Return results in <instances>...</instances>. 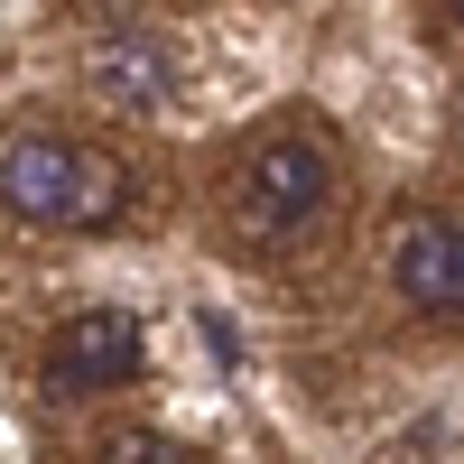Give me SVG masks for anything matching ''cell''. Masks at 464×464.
Masks as SVG:
<instances>
[{
	"label": "cell",
	"instance_id": "obj_1",
	"mask_svg": "<svg viewBox=\"0 0 464 464\" xmlns=\"http://www.w3.org/2000/svg\"><path fill=\"white\" fill-rule=\"evenodd\" d=\"M0 205L19 223H65V232H111L130 214V177L93 140L56 130H10L0 140Z\"/></svg>",
	"mask_w": 464,
	"mask_h": 464
},
{
	"label": "cell",
	"instance_id": "obj_2",
	"mask_svg": "<svg viewBox=\"0 0 464 464\" xmlns=\"http://www.w3.org/2000/svg\"><path fill=\"white\" fill-rule=\"evenodd\" d=\"M325 196H334V159L316 140L279 130V140H260L242 159V177H232V196H223V232L251 260H269V251H288L297 232L325 214Z\"/></svg>",
	"mask_w": 464,
	"mask_h": 464
},
{
	"label": "cell",
	"instance_id": "obj_3",
	"mask_svg": "<svg viewBox=\"0 0 464 464\" xmlns=\"http://www.w3.org/2000/svg\"><path fill=\"white\" fill-rule=\"evenodd\" d=\"M140 362H149V334L130 306H74V316H56L47 353H37V381L56 400H93V391L140 381Z\"/></svg>",
	"mask_w": 464,
	"mask_h": 464
},
{
	"label": "cell",
	"instance_id": "obj_4",
	"mask_svg": "<svg viewBox=\"0 0 464 464\" xmlns=\"http://www.w3.org/2000/svg\"><path fill=\"white\" fill-rule=\"evenodd\" d=\"M84 84H93V102H111V111H168V102H177V56H168L159 28L102 19V37L84 47Z\"/></svg>",
	"mask_w": 464,
	"mask_h": 464
},
{
	"label": "cell",
	"instance_id": "obj_5",
	"mask_svg": "<svg viewBox=\"0 0 464 464\" xmlns=\"http://www.w3.org/2000/svg\"><path fill=\"white\" fill-rule=\"evenodd\" d=\"M391 288L418 316H464V223L455 214H400L391 223Z\"/></svg>",
	"mask_w": 464,
	"mask_h": 464
},
{
	"label": "cell",
	"instance_id": "obj_6",
	"mask_svg": "<svg viewBox=\"0 0 464 464\" xmlns=\"http://www.w3.org/2000/svg\"><path fill=\"white\" fill-rule=\"evenodd\" d=\"M93 464H196V455H186L177 437H159V428H111Z\"/></svg>",
	"mask_w": 464,
	"mask_h": 464
},
{
	"label": "cell",
	"instance_id": "obj_7",
	"mask_svg": "<svg viewBox=\"0 0 464 464\" xmlns=\"http://www.w3.org/2000/svg\"><path fill=\"white\" fill-rule=\"evenodd\" d=\"M196 325H205V353H214L223 372H232V362H242V334H232V316H214V306H205V316H196Z\"/></svg>",
	"mask_w": 464,
	"mask_h": 464
},
{
	"label": "cell",
	"instance_id": "obj_8",
	"mask_svg": "<svg viewBox=\"0 0 464 464\" xmlns=\"http://www.w3.org/2000/svg\"><path fill=\"white\" fill-rule=\"evenodd\" d=\"M74 10H93V19H140L149 0H74Z\"/></svg>",
	"mask_w": 464,
	"mask_h": 464
},
{
	"label": "cell",
	"instance_id": "obj_9",
	"mask_svg": "<svg viewBox=\"0 0 464 464\" xmlns=\"http://www.w3.org/2000/svg\"><path fill=\"white\" fill-rule=\"evenodd\" d=\"M437 10H446V19H455V28H464V0H437Z\"/></svg>",
	"mask_w": 464,
	"mask_h": 464
}]
</instances>
